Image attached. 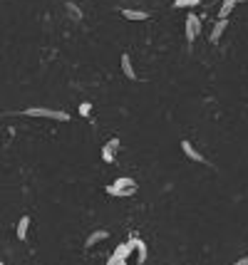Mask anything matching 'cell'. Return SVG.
Here are the masks:
<instances>
[{"label": "cell", "mask_w": 248, "mask_h": 265, "mask_svg": "<svg viewBox=\"0 0 248 265\" xmlns=\"http://www.w3.org/2000/svg\"><path fill=\"white\" fill-rule=\"evenodd\" d=\"M236 3H238V0H223V5H221V13H218V15L226 20V17H229V13L236 8Z\"/></svg>", "instance_id": "7c38bea8"}, {"label": "cell", "mask_w": 248, "mask_h": 265, "mask_svg": "<svg viewBox=\"0 0 248 265\" xmlns=\"http://www.w3.org/2000/svg\"><path fill=\"white\" fill-rule=\"evenodd\" d=\"M233 265H248V255H246V258H241V260H236Z\"/></svg>", "instance_id": "e0dca14e"}, {"label": "cell", "mask_w": 248, "mask_h": 265, "mask_svg": "<svg viewBox=\"0 0 248 265\" xmlns=\"http://www.w3.org/2000/svg\"><path fill=\"white\" fill-rule=\"evenodd\" d=\"M199 32H201V20L194 13H189V17H186V40L194 42L199 37Z\"/></svg>", "instance_id": "3957f363"}, {"label": "cell", "mask_w": 248, "mask_h": 265, "mask_svg": "<svg viewBox=\"0 0 248 265\" xmlns=\"http://www.w3.org/2000/svg\"><path fill=\"white\" fill-rule=\"evenodd\" d=\"M102 159H105L107 164H112V159H114V149H112L109 144H107L105 149H102Z\"/></svg>", "instance_id": "5bb4252c"}, {"label": "cell", "mask_w": 248, "mask_h": 265, "mask_svg": "<svg viewBox=\"0 0 248 265\" xmlns=\"http://www.w3.org/2000/svg\"><path fill=\"white\" fill-rule=\"evenodd\" d=\"M122 72H124V77L137 79V72H134V67H132V60H129V55H127V52L122 55Z\"/></svg>", "instance_id": "52a82bcc"}, {"label": "cell", "mask_w": 248, "mask_h": 265, "mask_svg": "<svg viewBox=\"0 0 248 265\" xmlns=\"http://www.w3.org/2000/svg\"><path fill=\"white\" fill-rule=\"evenodd\" d=\"M107 144H109V146H112V149H114V151H117V149H119V139H112V141H107Z\"/></svg>", "instance_id": "2e32d148"}, {"label": "cell", "mask_w": 248, "mask_h": 265, "mask_svg": "<svg viewBox=\"0 0 248 265\" xmlns=\"http://www.w3.org/2000/svg\"><path fill=\"white\" fill-rule=\"evenodd\" d=\"M132 250H134V238L127 240V243H119L117 250L112 253V258H114V260H127V258L132 255Z\"/></svg>", "instance_id": "277c9868"}, {"label": "cell", "mask_w": 248, "mask_h": 265, "mask_svg": "<svg viewBox=\"0 0 248 265\" xmlns=\"http://www.w3.org/2000/svg\"><path fill=\"white\" fill-rule=\"evenodd\" d=\"M90 112H92V104H90V102L79 104V114H82V117H90Z\"/></svg>", "instance_id": "9a60e30c"}, {"label": "cell", "mask_w": 248, "mask_h": 265, "mask_svg": "<svg viewBox=\"0 0 248 265\" xmlns=\"http://www.w3.org/2000/svg\"><path fill=\"white\" fill-rule=\"evenodd\" d=\"M0 265H5V263H3V260H0Z\"/></svg>", "instance_id": "d6986e66"}, {"label": "cell", "mask_w": 248, "mask_h": 265, "mask_svg": "<svg viewBox=\"0 0 248 265\" xmlns=\"http://www.w3.org/2000/svg\"><path fill=\"white\" fill-rule=\"evenodd\" d=\"M201 0H174V8H196Z\"/></svg>", "instance_id": "4fadbf2b"}, {"label": "cell", "mask_w": 248, "mask_h": 265, "mask_svg": "<svg viewBox=\"0 0 248 265\" xmlns=\"http://www.w3.org/2000/svg\"><path fill=\"white\" fill-rule=\"evenodd\" d=\"M105 238H107V231H94V233L87 238V243H85V246H87V248H92V246H97L99 240H105Z\"/></svg>", "instance_id": "30bf717a"}, {"label": "cell", "mask_w": 248, "mask_h": 265, "mask_svg": "<svg viewBox=\"0 0 248 265\" xmlns=\"http://www.w3.org/2000/svg\"><path fill=\"white\" fill-rule=\"evenodd\" d=\"M28 228H30V216H23V218H20L17 220V240H25L28 238Z\"/></svg>", "instance_id": "ba28073f"}, {"label": "cell", "mask_w": 248, "mask_h": 265, "mask_svg": "<svg viewBox=\"0 0 248 265\" xmlns=\"http://www.w3.org/2000/svg\"><path fill=\"white\" fill-rule=\"evenodd\" d=\"M134 191H137L134 179H117L114 184L107 186V193H109V196H132Z\"/></svg>", "instance_id": "7a4b0ae2"}, {"label": "cell", "mask_w": 248, "mask_h": 265, "mask_svg": "<svg viewBox=\"0 0 248 265\" xmlns=\"http://www.w3.org/2000/svg\"><path fill=\"white\" fill-rule=\"evenodd\" d=\"M226 28H229V20H223V17H218V23L214 25V30H211V42H218L221 40V35L226 32Z\"/></svg>", "instance_id": "8992f818"}, {"label": "cell", "mask_w": 248, "mask_h": 265, "mask_svg": "<svg viewBox=\"0 0 248 265\" xmlns=\"http://www.w3.org/2000/svg\"><path fill=\"white\" fill-rule=\"evenodd\" d=\"M122 15L127 17V20H137V23H139V20H147V17H149L144 10H129V8H127V10H122Z\"/></svg>", "instance_id": "9c48e42d"}, {"label": "cell", "mask_w": 248, "mask_h": 265, "mask_svg": "<svg viewBox=\"0 0 248 265\" xmlns=\"http://www.w3.org/2000/svg\"><path fill=\"white\" fill-rule=\"evenodd\" d=\"M117 265H129V263H127V260H119V263H117Z\"/></svg>", "instance_id": "ac0fdd59"}, {"label": "cell", "mask_w": 248, "mask_h": 265, "mask_svg": "<svg viewBox=\"0 0 248 265\" xmlns=\"http://www.w3.org/2000/svg\"><path fill=\"white\" fill-rule=\"evenodd\" d=\"M181 151H184V154H186V156H189L191 161H196V164H203V156H201V154L196 151V146H194V144H189L186 139L181 141Z\"/></svg>", "instance_id": "5b68a950"}, {"label": "cell", "mask_w": 248, "mask_h": 265, "mask_svg": "<svg viewBox=\"0 0 248 265\" xmlns=\"http://www.w3.org/2000/svg\"><path fill=\"white\" fill-rule=\"evenodd\" d=\"M25 117H43V119H55V122H70L67 112H60V109H47V107H30L23 112Z\"/></svg>", "instance_id": "6da1fadb"}, {"label": "cell", "mask_w": 248, "mask_h": 265, "mask_svg": "<svg viewBox=\"0 0 248 265\" xmlns=\"http://www.w3.org/2000/svg\"><path fill=\"white\" fill-rule=\"evenodd\" d=\"M134 250H137V255H139V263L147 260V246H144V240L134 238Z\"/></svg>", "instance_id": "8fae6325"}]
</instances>
